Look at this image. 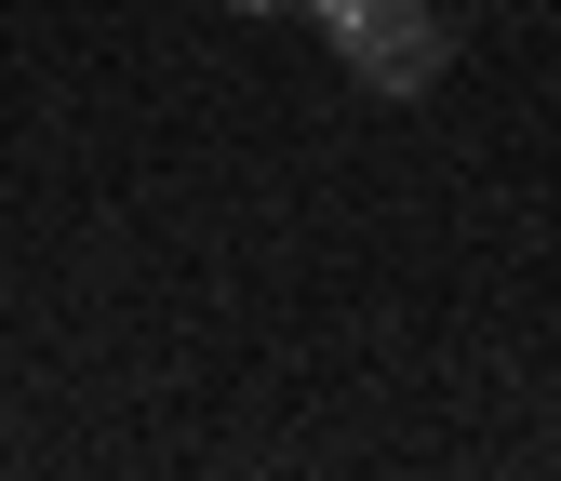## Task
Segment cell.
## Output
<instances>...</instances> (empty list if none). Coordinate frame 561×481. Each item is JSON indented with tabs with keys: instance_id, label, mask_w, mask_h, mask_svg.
Masks as SVG:
<instances>
[{
	"instance_id": "cell-1",
	"label": "cell",
	"mask_w": 561,
	"mask_h": 481,
	"mask_svg": "<svg viewBox=\"0 0 561 481\" xmlns=\"http://www.w3.org/2000/svg\"><path fill=\"white\" fill-rule=\"evenodd\" d=\"M295 14H321V41H334V67H347V81H362V94H428L442 81V0H295Z\"/></svg>"
},
{
	"instance_id": "cell-2",
	"label": "cell",
	"mask_w": 561,
	"mask_h": 481,
	"mask_svg": "<svg viewBox=\"0 0 561 481\" xmlns=\"http://www.w3.org/2000/svg\"><path fill=\"white\" fill-rule=\"evenodd\" d=\"M228 14H295V0H228Z\"/></svg>"
}]
</instances>
